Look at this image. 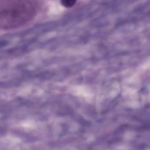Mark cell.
<instances>
[{
	"mask_svg": "<svg viewBox=\"0 0 150 150\" xmlns=\"http://www.w3.org/2000/svg\"><path fill=\"white\" fill-rule=\"evenodd\" d=\"M62 5L67 8L72 7L76 4L77 0H60Z\"/></svg>",
	"mask_w": 150,
	"mask_h": 150,
	"instance_id": "2",
	"label": "cell"
},
{
	"mask_svg": "<svg viewBox=\"0 0 150 150\" xmlns=\"http://www.w3.org/2000/svg\"><path fill=\"white\" fill-rule=\"evenodd\" d=\"M38 8L35 0H1V28H15L26 24L35 17Z\"/></svg>",
	"mask_w": 150,
	"mask_h": 150,
	"instance_id": "1",
	"label": "cell"
}]
</instances>
